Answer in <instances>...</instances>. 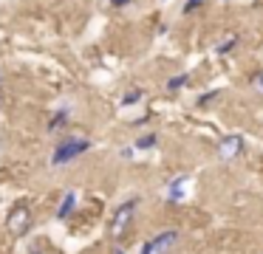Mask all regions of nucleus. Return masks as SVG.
Instances as JSON below:
<instances>
[{
    "label": "nucleus",
    "mask_w": 263,
    "mask_h": 254,
    "mask_svg": "<svg viewBox=\"0 0 263 254\" xmlns=\"http://www.w3.org/2000/svg\"><path fill=\"white\" fill-rule=\"evenodd\" d=\"M29 254H46V251H43L40 246H31V251H29Z\"/></svg>",
    "instance_id": "17"
},
{
    "label": "nucleus",
    "mask_w": 263,
    "mask_h": 254,
    "mask_svg": "<svg viewBox=\"0 0 263 254\" xmlns=\"http://www.w3.org/2000/svg\"><path fill=\"white\" fill-rule=\"evenodd\" d=\"M178 240H181V231L178 229H161L139 246V254H170Z\"/></svg>",
    "instance_id": "4"
},
{
    "label": "nucleus",
    "mask_w": 263,
    "mask_h": 254,
    "mask_svg": "<svg viewBox=\"0 0 263 254\" xmlns=\"http://www.w3.org/2000/svg\"><path fill=\"white\" fill-rule=\"evenodd\" d=\"M187 85H190V76H187V73H176V76L167 79V90H170V93H176V90L187 88Z\"/></svg>",
    "instance_id": "10"
},
{
    "label": "nucleus",
    "mask_w": 263,
    "mask_h": 254,
    "mask_svg": "<svg viewBox=\"0 0 263 254\" xmlns=\"http://www.w3.org/2000/svg\"><path fill=\"white\" fill-rule=\"evenodd\" d=\"M142 99H144V90H139V88H130L125 96H122V107H133V105H139Z\"/></svg>",
    "instance_id": "11"
},
{
    "label": "nucleus",
    "mask_w": 263,
    "mask_h": 254,
    "mask_svg": "<svg viewBox=\"0 0 263 254\" xmlns=\"http://www.w3.org/2000/svg\"><path fill=\"white\" fill-rule=\"evenodd\" d=\"M156 144H159V135H156V133H144V135H139V139L133 141V150L144 152V150H153Z\"/></svg>",
    "instance_id": "9"
},
{
    "label": "nucleus",
    "mask_w": 263,
    "mask_h": 254,
    "mask_svg": "<svg viewBox=\"0 0 263 254\" xmlns=\"http://www.w3.org/2000/svg\"><path fill=\"white\" fill-rule=\"evenodd\" d=\"M215 96H221V90H210V93H201V96H198V105H201V107H206L212 99H215Z\"/></svg>",
    "instance_id": "13"
},
{
    "label": "nucleus",
    "mask_w": 263,
    "mask_h": 254,
    "mask_svg": "<svg viewBox=\"0 0 263 254\" xmlns=\"http://www.w3.org/2000/svg\"><path fill=\"white\" fill-rule=\"evenodd\" d=\"M31 223H34V212H31V206L26 201H17L12 206V212H9V218H6V229H9V235H14V237H26L31 231Z\"/></svg>",
    "instance_id": "3"
},
{
    "label": "nucleus",
    "mask_w": 263,
    "mask_h": 254,
    "mask_svg": "<svg viewBox=\"0 0 263 254\" xmlns=\"http://www.w3.org/2000/svg\"><path fill=\"white\" fill-rule=\"evenodd\" d=\"M201 3H204V0H187V3H184V14H193Z\"/></svg>",
    "instance_id": "15"
},
{
    "label": "nucleus",
    "mask_w": 263,
    "mask_h": 254,
    "mask_svg": "<svg viewBox=\"0 0 263 254\" xmlns=\"http://www.w3.org/2000/svg\"><path fill=\"white\" fill-rule=\"evenodd\" d=\"M240 152H243V135L240 133H229L223 135L221 141H218V155L223 158V161H232V158H238Z\"/></svg>",
    "instance_id": "5"
},
{
    "label": "nucleus",
    "mask_w": 263,
    "mask_h": 254,
    "mask_svg": "<svg viewBox=\"0 0 263 254\" xmlns=\"http://www.w3.org/2000/svg\"><path fill=\"white\" fill-rule=\"evenodd\" d=\"M252 88H255V93L263 96V71H257L255 76H252Z\"/></svg>",
    "instance_id": "14"
},
{
    "label": "nucleus",
    "mask_w": 263,
    "mask_h": 254,
    "mask_svg": "<svg viewBox=\"0 0 263 254\" xmlns=\"http://www.w3.org/2000/svg\"><path fill=\"white\" fill-rule=\"evenodd\" d=\"M238 43H240V34H232V37H227V40H223V43H221V45H218V48H215V51H218V54H221V56H227L229 51H232L235 45H238Z\"/></svg>",
    "instance_id": "12"
},
{
    "label": "nucleus",
    "mask_w": 263,
    "mask_h": 254,
    "mask_svg": "<svg viewBox=\"0 0 263 254\" xmlns=\"http://www.w3.org/2000/svg\"><path fill=\"white\" fill-rule=\"evenodd\" d=\"M133 0H110V6H114V9H125V6H130Z\"/></svg>",
    "instance_id": "16"
},
{
    "label": "nucleus",
    "mask_w": 263,
    "mask_h": 254,
    "mask_svg": "<svg viewBox=\"0 0 263 254\" xmlns=\"http://www.w3.org/2000/svg\"><path fill=\"white\" fill-rule=\"evenodd\" d=\"M77 203H80L77 189H65L63 198H60V203H57V212H54V218H57V220H68L71 214L77 212Z\"/></svg>",
    "instance_id": "7"
},
{
    "label": "nucleus",
    "mask_w": 263,
    "mask_h": 254,
    "mask_svg": "<svg viewBox=\"0 0 263 254\" xmlns=\"http://www.w3.org/2000/svg\"><path fill=\"white\" fill-rule=\"evenodd\" d=\"M68 119H71V110H68V107H60V110L54 113L51 119H48L46 130H48V133H60V130L68 127Z\"/></svg>",
    "instance_id": "8"
},
{
    "label": "nucleus",
    "mask_w": 263,
    "mask_h": 254,
    "mask_svg": "<svg viewBox=\"0 0 263 254\" xmlns=\"http://www.w3.org/2000/svg\"><path fill=\"white\" fill-rule=\"evenodd\" d=\"M91 139H85V135H65V139H60L57 144H54L51 150V167H68V164H74L77 158H82L88 150H91Z\"/></svg>",
    "instance_id": "1"
},
{
    "label": "nucleus",
    "mask_w": 263,
    "mask_h": 254,
    "mask_svg": "<svg viewBox=\"0 0 263 254\" xmlns=\"http://www.w3.org/2000/svg\"><path fill=\"white\" fill-rule=\"evenodd\" d=\"M184 186H187V175H176V178H170L164 184V201H170V203H181L184 198H187V189H184Z\"/></svg>",
    "instance_id": "6"
},
{
    "label": "nucleus",
    "mask_w": 263,
    "mask_h": 254,
    "mask_svg": "<svg viewBox=\"0 0 263 254\" xmlns=\"http://www.w3.org/2000/svg\"><path fill=\"white\" fill-rule=\"evenodd\" d=\"M114 254H125V248H114Z\"/></svg>",
    "instance_id": "18"
},
{
    "label": "nucleus",
    "mask_w": 263,
    "mask_h": 254,
    "mask_svg": "<svg viewBox=\"0 0 263 254\" xmlns=\"http://www.w3.org/2000/svg\"><path fill=\"white\" fill-rule=\"evenodd\" d=\"M139 195L127 198V201H122L119 206L114 209V218H110V226H108V235L114 237V240H122V237L127 235V229H130L133 218H136V209H139Z\"/></svg>",
    "instance_id": "2"
}]
</instances>
